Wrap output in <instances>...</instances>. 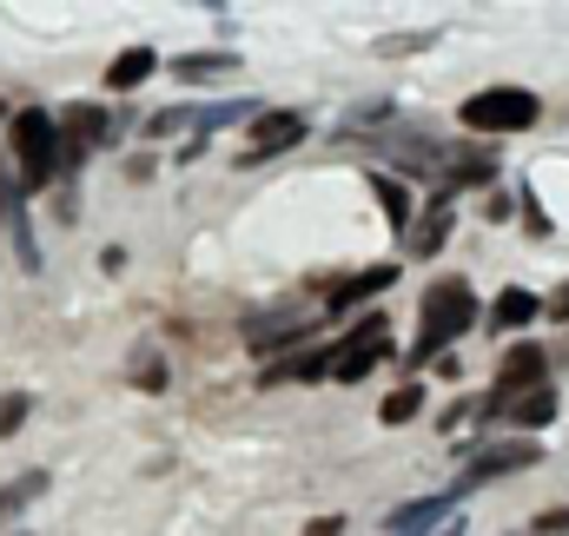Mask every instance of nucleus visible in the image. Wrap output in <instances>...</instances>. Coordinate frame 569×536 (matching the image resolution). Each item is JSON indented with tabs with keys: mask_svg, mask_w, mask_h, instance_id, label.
Returning <instances> with one entry per match:
<instances>
[{
	"mask_svg": "<svg viewBox=\"0 0 569 536\" xmlns=\"http://www.w3.org/2000/svg\"><path fill=\"white\" fill-rule=\"evenodd\" d=\"M477 325V291L463 285V278H437L425 291V311H418V345L405 351V365L418 371V365H430L443 345H457L463 331Z\"/></svg>",
	"mask_w": 569,
	"mask_h": 536,
	"instance_id": "f257e3e1",
	"label": "nucleus"
},
{
	"mask_svg": "<svg viewBox=\"0 0 569 536\" xmlns=\"http://www.w3.org/2000/svg\"><path fill=\"white\" fill-rule=\"evenodd\" d=\"M457 120L490 146V139L530 133V127L543 120V100H537L530 87H483V93H470V100L457 107Z\"/></svg>",
	"mask_w": 569,
	"mask_h": 536,
	"instance_id": "f03ea898",
	"label": "nucleus"
},
{
	"mask_svg": "<svg viewBox=\"0 0 569 536\" xmlns=\"http://www.w3.org/2000/svg\"><path fill=\"white\" fill-rule=\"evenodd\" d=\"M7 146H13V159H20V186H27V192H47L53 172H60V120L40 113V107H13Z\"/></svg>",
	"mask_w": 569,
	"mask_h": 536,
	"instance_id": "7ed1b4c3",
	"label": "nucleus"
},
{
	"mask_svg": "<svg viewBox=\"0 0 569 536\" xmlns=\"http://www.w3.org/2000/svg\"><path fill=\"white\" fill-rule=\"evenodd\" d=\"M378 358H391V318H385V311L358 318V325L338 338V365H331V378H338V385H358V378H371Z\"/></svg>",
	"mask_w": 569,
	"mask_h": 536,
	"instance_id": "20e7f679",
	"label": "nucleus"
},
{
	"mask_svg": "<svg viewBox=\"0 0 569 536\" xmlns=\"http://www.w3.org/2000/svg\"><path fill=\"white\" fill-rule=\"evenodd\" d=\"M530 391H543V345H510V351H503V371H497V385H490V398H483V410L503 417L510 404L530 398Z\"/></svg>",
	"mask_w": 569,
	"mask_h": 536,
	"instance_id": "39448f33",
	"label": "nucleus"
},
{
	"mask_svg": "<svg viewBox=\"0 0 569 536\" xmlns=\"http://www.w3.org/2000/svg\"><path fill=\"white\" fill-rule=\"evenodd\" d=\"M311 331H318V311H305V305H279V311H266V318L246 325V345H252V351H305Z\"/></svg>",
	"mask_w": 569,
	"mask_h": 536,
	"instance_id": "423d86ee",
	"label": "nucleus"
},
{
	"mask_svg": "<svg viewBox=\"0 0 569 536\" xmlns=\"http://www.w3.org/2000/svg\"><path fill=\"white\" fill-rule=\"evenodd\" d=\"M497 179V146H450L443 152V172H437V192L430 199H457V192H470V186H490Z\"/></svg>",
	"mask_w": 569,
	"mask_h": 536,
	"instance_id": "0eeeda50",
	"label": "nucleus"
},
{
	"mask_svg": "<svg viewBox=\"0 0 569 536\" xmlns=\"http://www.w3.org/2000/svg\"><path fill=\"white\" fill-rule=\"evenodd\" d=\"M53 120H60V166H67V172H73V166H80V159H87V152L107 139V113H100L93 100H73V107H60Z\"/></svg>",
	"mask_w": 569,
	"mask_h": 536,
	"instance_id": "6e6552de",
	"label": "nucleus"
},
{
	"mask_svg": "<svg viewBox=\"0 0 569 536\" xmlns=\"http://www.w3.org/2000/svg\"><path fill=\"white\" fill-rule=\"evenodd\" d=\"M305 133H311V127H305V113H291V107H272V113H252V133H246V152H239V159L252 166V159H272V152H291V146H298Z\"/></svg>",
	"mask_w": 569,
	"mask_h": 536,
	"instance_id": "1a4fd4ad",
	"label": "nucleus"
},
{
	"mask_svg": "<svg viewBox=\"0 0 569 536\" xmlns=\"http://www.w3.org/2000/svg\"><path fill=\"white\" fill-rule=\"evenodd\" d=\"M398 285V266H365L351 271V278H338L331 285V298H325V318H345L351 305H365V298H378V291H391Z\"/></svg>",
	"mask_w": 569,
	"mask_h": 536,
	"instance_id": "9d476101",
	"label": "nucleus"
},
{
	"mask_svg": "<svg viewBox=\"0 0 569 536\" xmlns=\"http://www.w3.org/2000/svg\"><path fill=\"white\" fill-rule=\"evenodd\" d=\"M530 464H537V444H530V437H517V444H483L477 464L463 470V484H490V477H510V470H530Z\"/></svg>",
	"mask_w": 569,
	"mask_h": 536,
	"instance_id": "9b49d317",
	"label": "nucleus"
},
{
	"mask_svg": "<svg viewBox=\"0 0 569 536\" xmlns=\"http://www.w3.org/2000/svg\"><path fill=\"white\" fill-rule=\"evenodd\" d=\"M331 365H338V345H305L298 358H279V365H266V385H311V378H331Z\"/></svg>",
	"mask_w": 569,
	"mask_h": 536,
	"instance_id": "f8f14e48",
	"label": "nucleus"
},
{
	"mask_svg": "<svg viewBox=\"0 0 569 536\" xmlns=\"http://www.w3.org/2000/svg\"><path fill=\"white\" fill-rule=\"evenodd\" d=\"M152 67H159V53H152V47H120V53L107 60V87H113V93H133V87L152 80Z\"/></svg>",
	"mask_w": 569,
	"mask_h": 536,
	"instance_id": "ddd939ff",
	"label": "nucleus"
},
{
	"mask_svg": "<svg viewBox=\"0 0 569 536\" xmlns=\"http://www.w3.org/2000/svg\"><path fill=\"white\" fill-rule=\"evenodd\" d=\"M226 73H239V53H179V60H172V80H186V87L226 80Z\"/></svg>",
	"mask_w": 569,
	"mask_h": 536,
	"instance_id": "4468645a",
	"label": "nucleus"
},
{
	"mask_svg": "<svg viewBox=\"0 0 569 536\" xmlns=\"http://www.w3.org/2000/svg\"><path fill=\"white\" fill-rule=\"evenodd\" d=\"M537 311H543V298H537V291H523V285H510V291H497L490 325H497V331H517V325H530Z\"/></svg>",
	"mask_w": 569,
	"mask_h": 536,
	"instance_id": "2eb2a0df",
	"label": "nucleus"
},
{
	"mask_svg": "<svg viewBox=\"0 0 569 536\" xmlns=\"http://www.w3.org/2000/svg\"><path fill=\"white\" fill-rule=\"evenodd\" d=\"M443 239H450V206H443V199H430V212L405 232V246H411V259H430Z\"/></svg>",
	"mask_w": 569,
	"mask_h": 536,
	"instance_id": "dca6fc26",
	"label": "nucleus"
},
{
	"mask_svg": "<svg viewBox=\"0 0 569 536\" xmlns=\"http://www.w3.org/2000/svg\"><path fill=\"white\" fill-rule=\"evenodd\" d=\"M371 192H378V206H385V219H391L398 232H411V226H418V219H411V186H405V179L371 172Z\"/></svg>",
	"mask_w": 569,
	"mask_h": 536,
	"instance_id": "f3484780",
	"label": "nucleus"
},
{
	"mask_svg": "<svg viewBox=\"0 0 569 536\" xmlns=\"http://www.w3.org/2000/svg\"><path fill=\"white\" fill-rule=\"evenodd\" d=\"M47 497V470H20L13 484H0V524H13L27 504H40Z\"/></svg>",
	"mask_w": 569,
	"mask_h": 536,
	"instance_id": "a211bd4d",
	"label": "nucleus"
},
{
	"mask_svg": "<svg viewBox=\"0 0 569 536\" xmlns=\"http://www.w3.org/2000/svg\"><path fill=\"white\" fill-rule=\"evenodd\" d=\"M503 417H510L517 430H550V424H557V391L543 385V391H530V398H517L510 410H503Z\"/></svg>",
	"mask_w": 569,
	"mask_h": 536,
	"instance_id": "6ab92c4d",
	"label": "nucleus"
},
{
	"mask_svg": "<svg viewBox=\"0 0 569 536\" xmlns=\"http://www.w3.org/2000/svg\"><path fill=\"white\" fill-rule=\"evenodd\" d=\"M443 510H450V497H418V504H405V510H398L385 530H391V536H425L430 524L443 517Z\"/></svg>",
	"mask_w": 569,
	"mask_h": 536,
	"instance_id": "aec40b11",
	"label": "nucleus"
},
{
	"mask_svg": "<svg viewBox=\"0 0 569 536\" xmlns=\"http://www.w3.org/2000/svg\"><path fill=\"white\" fill-rule=\"evenodd\" d=\"M418 410H425V385H398L391 398L378 404V417H385V424H411Z\"/></svg>",
	"mask_w": 569,
	"mask_h": 536,
	"instance_id": "412c9836",
	"label": "nucleus"
},
{
	"mask_svg": "<svg viewBox=\"0 0 569 536\" xmlns=\"http://www.w3.org/2000/svg\"><path fill=\"white\" fill-rule=\"evenodd\" d=\"M166 133H199V107H166L146 120V139H166Z\"/></svg>",
	"mask_w": 569,
	"mask_h": 536,
	"instance_id": "4be33fe9",
	"label": "nucleus"
},
{
	"mask_svg": "<svg viewBox=\"0 0 569 536\" xmlns=\"http://www.w3.org/2000/svg\"><path fill=\"white\" fill-rule=\"evenodd\" d=\"M232 120H246V100H226V107H199V139L219 133V127H232Z\"/></svg>",
	"mask_w": 569,
	"mask_h": 536,
	"instance_id": "5701e85b",
	"label": "nucleus"
},
{
	"mask_svg": "<svg viewBox=\"0 0 569 536\" xmlns=\"http://www.w3.org/2000/svg\"><path fill=\"white\" fill-rule=\"evenodd\" d=\"M27 410H33V398H27V391H7V398H0V437H13V430L27 424Z\"/></svg>",
	"mask_w": 569,
	"mask_h": 536,
	"instance_id": "b1692460",
	"label": "nucleus"
},
{
	"mask_svg": "<svg viewBox=\"0 0 569 536\" xmlns=\"http://www.w3.org/2000/svg\"><path fill=\"white\" fill-rule=\"evenodd\" d=\"M133 385H146V391H159V385H166V358H159V351L133 358Z\"/></svg>",
	"mask_w": 569,
	"mask_h": 536,
	"instance_id": "393cba45",
	"label": "nucleus"
},
{
	"mask_svg": "<svg viewBox=\"0 0 569 536\" xmlns=\"http://www.w3.org/2000/svg\"><path fill=\"white\" fill-rule=\"evenodd\" d=\"M430 40H437V33H398V40H378V53H385V60H398V53H425Z\"/></svg>",
	"mask_w": 569,
	"mask_h": 536,
	"instance_id": "a878e982",
	"label": "nucleus"
},
{
	"mask_svg": "<svg viewBox=\"0 0 569 536\" xmlns=\"http://www.w3.org/2000/svg\"><path fill=\"white\" fill-rule=\"evenodd\" d=\"M530 536H569V504H557V510H543L537 517V530Z\"/></svg>",
	"mask_w": 569,
	"mask_h": 536,
	"instance_id": "bb28decb",
	"label": "nucleus"
},
{
	"mask_svg": "<svg viewBox=\"0 0 569 536\" xmlns=\"http://www.w3.org/2000/svg\"><path fill=\"white\" fill-rule=\"evenodd\" d=\"M543 318H557V325H569V278L557 285V291H550V298H543Z\"/></svg>",
	"mask_w": 569,
	"mask_h": 536,
	"instance_id": "cd10ccee",
	"label": "nucleus"
},
{
	"mask_svg": "<svg viewBox=\"0 0 569 536\" xmlns=\"http://www.w3.org/2000/svg\"><path fill=\"white\" fill-rule=\"evenodd\" d=\"M483 219H490V226L510 219V192H490V199H483Z\"/></svg>",
	"mask_w": 569,
	"mask_h": 536,
	"instance_id": "c85d7f7f",
	"label": "nucleus"
},
{
	"mask_svg": "<svg viewBox=\"0 0 569 536\" xmlns=\"http://www.w3.org/2000/svg\"><path fill=\"white\" fill-rule=\"evenodd\" d=\"M523 226H530V239H550V219H543V206H523Z\"/></svg>",
	"mask_w": 569,
	"mask_h": 536,
	"instance_id": "c756f323",
	"label": "nucleus"
},
{
	"mask_svg": "<svg viewBox=\"0 0 569 536\" xmlns=\"http://www.w3.org/2000/svg\"><path fill=\"white\" fill-rule=\"evenodd\" d=\"M338 530H345V517H318V524H311L305 536H338Z\"/></svg>",
	"mask_w": 569,
	"mask_h": 536,
	"instance_id": "7c9ffc66",
	"label": "nucleus"
},
{
	"mask_svg": "<svg viewBox=\"0 0 569 536\" xmlns=\"http://www.w3.org/2000/svg\"><path fill=\"white\" fill-rule=\"evenodd\" d=\"M437 536H463V524H457V517H450V524H443V530H437Z\"/></svg>",
	"mask_w": 569,
	"mask_h": 536,
	"instance_id": "2f4dec72",
	"label": "nucleus"
},
{
	"mask_svg": "<svg viewBox=\"0 0 569 536\" xmlns=\"http://www.w3.org/2000/svg\"><path fill=\"white\" fill-rule=\"evenodd\" d=\"M7 120H13V107H0V133H7Z\"/></svg>",
	"mask_w": 569,
	"mask_h": 536,
	"instance_id": "473e14b6",
	"label": "nucleus"
}]
</instances>
